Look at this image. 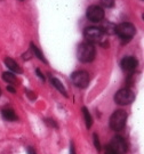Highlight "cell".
<instances>
[{
    "label": "cell",
    "instance_id": "6da1fadb",
    "mask_svg": "<svg viewBox=\"0 0 144 154\" xmlns=\"http://www.w3.org/2000/svg\"><path fill=\"white\" fill-rule=\"evenodd\" d=\"M78 60L83 63H90L96 56V48L90 42H83L78 48Z\"/></svg>",
    "mask_w": 144,
    "mask_h": 154
},
{
    "label": "cell",
    "instance_id": "7a4b0ae2",
    "mask_svg": "<svg viewBox=\"0 0 144 154\" xmlns=\"http://www.w3.org/2000/svg\"><path fill=\"white\" fill-rule=\"evenodd\" d=\"M127 121V113L122 110H117L112 113L110 118V127L112 130L119 131L126 125Z\"/></svg>",
    "mask_w": 144,
    "mask_h": 154
},
{
    "label": "cell",
    "instance_id": "3957f363",
    "mask_svg": "<svg viewBox=\"0 0 144 154\" xmlns=\"http://www.w3.org/2000/svg\"><path fill=\"white\" fill-rule=\"evenodd\" d=\"M114 32L120 37L121 40H124V41L125 40L129 41L134 37V34L136 33V28L134 26L132 23L124 22V23H120L119 25H117L116 29H114Z\"/></svg>",
    "mask_w": 144,
    "mask_h": 154
},
{
    "label": "cell",
    "instance_id": "277c9868",
    "mask_svg": "<svg viewBox=\"0 0 144 154\" xmlns=\"http://www.w3.org/2000/svg\"><path fill=\"white\" fill-rule=\"evenodd\" d=\"M104 34H105V31L102 28H97V26H89L85 29L83 31V37L87 40V42H90V44L100 42L104 37Z\"/></svg>",
    "mask_w": 144,
    "mask_h": 154
},
{
    "label": "cell",
    "instance_id": "5b68a950",
    "mask_svg": "<svg viewBox=\"0 0 144 154\" xmlns=\"http://www.w3.org/2000/svg\"><path fill=\"white\" fill-rule=\"evenodd\" d=\"M135 99V94L128 88L120 89L114 95V102L119 105H129Z\"/></svg>",
    "mask_w": 144,
    "mask_h": 154
},
{
    "label": "cell",
    "instance_id": "8992f818",
    "mask_svg": "<svg viewBox=\"0 0 144 154\" xmlns=\"http://www.w3.org/2000/svg\"><path fill=\"white\" fill-rule=\"evenodd\" d=\"M72 83L78 88H86L89 85V74L86 71H77L71 74Z\"/></svg>",
    "mask_w": 144,
    "mask_h": 154
},
{
    "label": "cell",
    "instance_id": "52a82bcc",
    "mask_svg": "<svg viewBox=\"0 0 144 154\" xmlns=\"http://www.w3.org/2000/svg\"><path fill=\"white\" fill-rule=\"evenodd\" d=\"M86 15H87V18H88L90 22L97 23V22H101L104 18V11H103V8L101 6L92 5L87 8Z\"/></svg>",
    "mask_w": 144,
    "mask_h": 154
},
{
    "label": "cell",
    "instance_id": "ba28073f",
    "mask_svg": "<svg viewBox=\"0 0 144 154\" xmlns=\"http://www.w3.org/2000/svg\"><path fill=\"white\" fill-rule=\"evenodd\" d=\"M109 146L114 152V154H125L127 152V144L121 136H116L112 138Z\"/></svg>",
    "mask_w": 144,
    "mask_h": 154
},
{
    "label": "cell",
    "instance_id": "9c48e42d",
    "mask_svg": "<svg viewBox=\"0 0 144 154\" xmlns=\"http://www.w3.org/2000/svg\"><path fill=\"white\" fill-rule=\"evenodd\" d=\"M139 65V62L137 60L133 57V56H127V57H124L121 61V67L125 71L132 72L134 70H136V67Z\"/></svg>",
    "mask_w": 144,
    "mask_h": 154
},
{
    "label": "cell",
    "instance_id": "30bf717a",
    "mask_svg": "<svg viewBox=\"0 0 144 154\" xmlns=\"http://www.w3.org/2000/svg\"><path fill=\"white\" fill-rule=\"evenodd\" d=\"M5 64L6 66L11 70V71L15 72V73H22V69H21V66L17 64L16 62L14 61L13 58H11V57H7L5 60Z\"/></svg>",
    "mask_w": 144,
    "mask_h": 154
},
{
    "label": "cell",
    "instance_id": "8fae6325",
    "mask_svg": "<svg viewBox=\"0 0 144 154\" xmlns=\"http://www.w3.org/2000/svg\"><path fill=\"white\" fill-rule=\"evenodd\" d=\"M50 83L53 85V87H55L60 93L64 96V97H67V89L64 88V86L62 85V82L58 80V79H56L55 77H50Z\"/></svg>",
    "mask_w": 144,
    "mask_h": 154
},
{
    "label": "cell",
    "instance_id": "7c38bea8",
    "mask_svg": "<svg viewBox=\"0 0 144 154\" xmlns=\"http://www.w3.org/2000/svg\"><path fill=\"white\" fill-rule=\"evenodd\" d=\"M30 49H31L32 54H33L36 57H38V60H40L41 62H44L45 64H48V62H47L46 57L44 56V54L41 53V50L39 49L38 47H37V46H36L33 42H31V44H30Z\"/></svg>",
    "mask_w": 144,
    "mask_h": 154
},
{
    "label": "cell",
    "instance_id": "4fadbf2b",
    "mask_svg": "<svg viewBox=\"0 0 144 154\" xmlns=\"http://www.w3.org/2000/svg\"><path fill=\"white\" fill-rule=\"evenodd\" d=\"M2 118L7 120V121H16L17 116L15 114V112L11 109H5L2 110Z\"/></svg>",
    "mask_w": 144,
    "mask_h": 154
},
{
    "label": "cell",
    "instance_id": "5bb4252c",
    "mask_svg": "<svg viewBox=\"0 0 144 154\" xmlns=\"http://www.w3.org/2000/svg\"><path fill=\"white\" fill-rule=\"evenodd\" d=\"M83 118H85V122H86V127L87 128H90V127L93 126V118L90 116V113H89V111L86 109V107H83Z\"/></svg>",
    "mask_w": 144,
    "mask_h": 154
},
{
    "label": "cell",
    "instance_id": "9a60e30c",
    "mask_svg": "<svg viewBox=\"0 0 144 154\" xmlns=\"http://www.w3.org/2000/svg\"><path fill=\"white\" fill-rule=\"evenodd\" d=\"M2 79H4V81H6V82L8 83H14L15 80H16L15 75L11 72H4L2 73Z\"/></svg>",
    "mask_w": 144,
    "mask_h": 154
},
{
    "label": "cell",
    "instance_id": "2e32d148",
    "mask_svg": "<svg viewBox=\"0 0 144 154\" xmlns=\"http://www.w3.org/2000/svg\"><path fill=\"white\" fill-rule=\"evenodd\" d=\"M101 4L106 8H111L114 6V0H101Z\"/></svg>",
    "mask_w": 144,
    "mask_h": 154
},
{
    "label": "cell",
    "instance_id": "e0dca14e",
    "mask_svg": "<svg viewBox=\"0 0 144 154\" xmlns=\"http://www.w3.org/2000/svg\"><path fill=\"white\" fill-rule=\"evenodd\" d=\"M93 138H94L95 147H96V149L100 152L101 151V143H100V138H99V136H97V134H94V135H93Z\"/></svg>",
    "mask_w": 144,
    "mask_h": 154
},
{
    "label": "cell",
    "instance_id": "ac0fdd59",
    "mask_svg": "<svg viewBox=\"0 0 144 154\" xmlns=\"http://www.w3.org/2000/svg\"><path fill=\"white\" fill-rule=\"evenodd\" d=\"M45 123L48 125L49 127H53V128H58V125L56 123L55 120H52V119H46V120H45Z\"/></svg>",
    "mask_w": 144,
    "mask_h": 154
},
{
    "label": "cell",
    "instance_id": "d6986e66",
    "mask_svg": "<svg viewBox=\"0 0 144 154\" xmlns=\"http://www.w3.org/2000/svg\"><path fill=\"white\" fill-rule=\"evenodd\" d=\"M25 94H27V96H28V97H29L30 99H31V100H34V99L37 98V96L34 95V93H32V91H30V90H28V89L25 90Z\"/></svg>",
    "mask_w": 144,
    "mask_h": 154
},
{
    "label": "cell",
    "instance_id": "ffe728a7",
    "mask_svg": "<svg viewBox=\"0 0 144 154\" xmlns=\"http://www.w3.org/2000/svg\"><path fill=\"white\" fill-rule=\"evenodd\" d=\"M37 74H38V77L40 78V79H41V80H44L45 81V77H44V74H42V73H41V72H40V70H39V69H37Z\"/></svg>",
    "mask_w": 144,
    "mask_h": 154
},
{
    "label": "cell",
    "instance_id": "44dd1931",
    "mask_svg": "<svg viewBox=\"0 0 144 154\" xmlns=\"http://www.w3.org/2000/svg\"><path fill=\"white\" fill-rule=\"evenodd\" d=\"M105 154H114V152L111 149L110 146H106L105 147Z\"/></svg>",
    "mask_w": 144,
    "mask_h": 154
},
{
    "label": "cell",
    "instance_id": "7402d4cb",
    "mask_svg": "<svg viewBox=\"0 0 144 154\" xmlns=\"http://www.w3.org/2000/svg\"><path fill=\"white\" fill-rule=\"evenodd\" d=\"M70 154H77L76 153V149H74V145H73V143H71V146H70Z\"/></svg>",
    "mask_w": 144,
    "mask_h": 154
},
{
    "label": "cell",
    "instance_id": "603a6c76",
    "mask_svg": "<svg viewBox=\"0 0 144 154\" xmlns=\"http://www.w3.org/2000/svg\"><path fill=\"white\" fill-rule=\"evenodd\" d=\"M7 90H8V91H11V93H13V94H15V93H16V89H15V88H13L11 86H8V87H7Z\"/></svg>",
    "mask_w": 144,
    "mask_h": 154
},
{
    "label": "cell",
    "instance_id": "cb8c5ba5",
    "mask_svg": "<svg viewBox=\"0 0 144 154\" xmlns=\"http://www.w3.org/2000/svg\"><path fill=\"white\" fill-rule=\"evenodd\" d=\"M28 154H37V152L34 151V149H32V147H29L28 149Z\"/></svg>",
    "mask_w": 144,
    "mask_h": 154
},
{
    "label": "cell",
    "instance_id": "d4e9b609",
    "mask_svg": "<svg viewBox=\"0 0 144 154\" xmlns=\"http://www.w3.org/2000/svg\"><path fill=\"white\" fill-rule=\"evenodd\" d=\"M0 96H1V90H0Z\"/></svg>",
    "mask_w": 144,
    "mask_h": 154
}]
</instances>
